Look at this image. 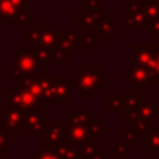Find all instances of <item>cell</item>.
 Masks as SVG:
<instances>
[{
  "instance_id": "obj_26",
  "label": "cell",
  "mask_w": 159,
  "mask_h": 159,
  "mask_svg": "<svg viewBox=\"0 0 159 159\" xmlns=\"http://www.w3.org/2000/svg\"><path fill=\"white\" fill-rule=\"evenodd\" d=\"M144 12L148 21L159 19V0H147L144 2Z\"/></svg>"
},
{
  "instance_id": "obj_3",
  "label": "cell",
  "mask_w": 159,
  "mask_h": 159,
  "mask_svg": "<svg viewBox=\"0 0 159 159\" xmlns=\"http://www.w3.org/2000/svg\"><path fill=\"white\" fill-rule=\"evenodd\" d=\"M4 107H12L21 112L39 111L37 99L30 92L19 89L4 91Z\"/></svg>"
},
{
  "instance_id": "obj_1",
  "label": "cell",
  "mask_w": 159,
  "mask_h": 159,
  "mask_svg": "<svg viewBox=\"0 0 159 159\" xmlns=\"http://www.w3.org/2000/svg\"><path fill=\"white\" fill-rule=\"evenodd\" d=\"M157 104V101H142L134 111L125 116V119H128L129 124L134 125V129H137L140 135H147L152 129V124L158 122Z\"/></svg>"
},
{
  "instance_id": "obj_34",
  "label": "cell",
  "mask_w": 159,
  "mask_h": 159,
  "mask_svg": "<svg viewBox=\"0 0 159 159\" xmlns=\"http://www.w3.org/2000/svg\"><path fill=\"white\" fill-rule=\"evenodd\" d=\"M32 19H34V14H32V11L27 10V11H25V12H22V14L20 15L19 20L15 22V26L19 27V29H25V27H27L29 22L32 21Z\"/></svg>"
},
{
  "instance_id": "obj_19",
  "label": "cell",
  "mask_w": 159,
  "mask_h": 159,
  "mask_svg": "<svg viewBox=\"0 0 159 159\" xmlns=\"http://www.w3.org/2000/svg\"><path fill=\"white\" fill-rule=\"evenodd\" d=\"M56 153L58 154V157L61 159H81V158H84V153H83L82 147L71 145L68 143H65L61 147H58L56 149Z\"/></svg>"
},
{
  "instance_id": "obj_7",
  "label": "cell",
  "mask_w": 159,
  "mask_h": 159,
  "mask_svg": "<svg viewBox=\"0 0 159 159\" xmlns=\"http://www.w3.org/2000/svg\"><path fill=\"white\" fill-rule=\"evenodd\" d=\"M40 45L43 46L45 48H47V50L51 52L53 61H60V62L66 61L67 57L58 52L60 34H58L56 30H53V29H48V27H45V29L41 27Z\"/></svg>"
},
{
  "instance_id": "obj_32",
  "label": "cell",
  "mask_w": 159,
  "mask_h": 159,
  "mask_svg": "<svg viewBox=\"0 0 159 159\" xmlns=\"http://www.w3.org/2000/svg\"><path fill=\"white\" fill-rule=\"evenodd\" d=\"M84 153V158H91L92 155H94L96 153L101 152V147L94 142V140H87L83 145H81Z\"/></svg>"
},
{
  "instance_id": "obj_43",
  "label": "cell",
  "mask_w": 159,
  "mask_h": 159,
  "mask_svg": "<svg viewBox=\"0 0 159 159\" xmlns=\"http://www.w3.org/2000/svg\"><path fill=\"white\" fill-rule=\"evenodd\" d=\"M0 159H10L9 157H5V154H0Z\"/></svg>"
},
{
  "instance_id": "obj_46",
  "label": "cell",
  "mask_w": 159,
  "mask_h": 159,
  "mask_svg": "<svg viewBox=\"0 0 159 159\" xmlns=\"http://www.w3.org/2000/svg\"><path fill=\"white\" fill-rule=\"evenodd\" d=\"M107 159H113V158H109V157H108V158H107Z\"/></svg>"
},
{
  "instance_id": "obj_13",
  "label": "cell",
  "mask_w": 159,
  "mask_h": 159,
  "mask_svg": "<svg viewBox=\"0 0 159 159\" xmlns=\"http://www.w3.org/2000/svg\"><path fill=\"white\" fill-rule=\"evenodd\" d=\"M150 81V75L149 71L139 67V66H132L129 70V76H128V83L134 86L135 89H145L147 84H149Z\"/></svg>"
},
{
  "instance_id": "obj_2",
  "label": "cell",
  "mask_w": 159,
  "mask_h": 159,
  "mask_svg": "<svg viewBox=\"0 0 159 159\" xmlns=\"http://www.w3.org/2000/svg\"><path fill=\"white\" fill-rule=\"evenodd\" d=\"M106 73H103L99 67H78L75 83L84 96H93L98 89H101L102 84H106Z\"/></svg>"
},
{
  "instance_id": "obj_18",
  "label": "cell",
  "mask_w": 159,
  "mask_h": 159,
  "mask_svg": "<svg viewBox=\"0 0 159 159\" xmlns=\"http://www.w3.org/2000/svg\"><path fill=\"white\" fill-rule=\"evenodd\" d=\"M22 12H20L10 0H0V17L6 22H16Z\"/></svg>"
},
{
  "instance_id": "obj_44",
  "label": "cell",
  "mask_w": 159,
  "mask_h": 159,
  "mask_svg": "<svg viewBox=\"0 0 159 159\" xmlns=\"http://www.w3.org/2000/svg\"><path fill=\"white\" fill-rule=\"evenodd\" d=\"M152 159H159V157H153Z\"/></svg>"
},
{
  "instance_id": "obj_11",
  "label": "cell",
  "mask_w": 159,
  "mask_h": 159,
  "mask_svg": "<svg viewBox=\"0 0 159 159\" xmlns=\"http://www.w3.org/2000/svg\"><path fill=\"white\" fill-rule=\"evenodd\" d=\"M22 117L24 112L12 107H4V128L10 135L20 130Z\"/></svg>"
},
{
  "instance_id": "obj_45",
  "label": "cell",
  "mask_w": 159,
  "mask_h": 159,
  "mask_svg": "<svg viewBox=\"0 0 159 159\" xmlns=\"http://www.w3.org/2000/svg\"><path fill=\"white\" fill-rule=\"evenodd\" d=\"M157 94L159 96V87H158V91H157Z\"/></svg>"
},
{
  "instance_id": "obj_6",
  "label": "cell",
  "mask_w": 159,
  "mask_h": 159,
  "mask_svg": "<svg viewBox=\"0 0 159 159\" xmlns=\"http://www.w3.org/2000/svg\"><path fill=\"white\" fill-rule=\"evenodd\" d=\"M47 76L45 73H36L32 76H25L15 80V89L19 91H27L30 92L37 101H41V92H42V81Z\"/></svg>"
},
{
  "instance_id": "obj_30",
  "label": "cell",
  "mask_w": 159,
  "mask_h": 159,
  "mask_svg": "<svg viewBox=\"0 0 159 159\" xmlns=\"http://www.w3.org/2000/svg\"><path fill=\"white\" fill-rule=\"evenodd\" d=\"M40 35H41V27L40 29H26V43L30 46H35L40 43Z\"/></svg>"
},
{
  "instance_id": "obj_40",
  "label": "cell",
  "mask_w": 159,
  "mask_h": 159,
  "mask_svg": "<svg viewBox=\"0 0 159 159\" xmlns=\"http://www.w3.org/2000/svg\"><path fill=\"white\" fill-rule=\"evenodd\" d=\"M14 6L20 11V12H25L27 11V1L26 0H10Z\"/></svg>"
},
{
  "instance_id": "obj_4",
  "label": "cell",
  "mask_w": 159,
  "mask_h": 159,
  "mask_svg": "<svg viewBox=\"0 0 159 159\" xmlns=\"http://www.w3.org/2000/svg\"><path fill=\"white\" fill-rule=\"evenodd\" d=\"M15 66L11 68L9 77L10 78H20L25 76H32L37 73V63L31 53V51L17 50L15 52Z\"/></svg>"
},
{
  "instance_id": "obj_41",
  "label": "cell",
  "mask_w": 159,
  "mask_h": 159,
  "mask_svg": "<svg viewBox=\"0 0 159 159\" xmlns=\"http://www.w3.org/2000/svg\"><path fill=\"white\" fill-rule=\"evenodd\" d=\"M107 158H108V157H107V153H106V152H102V150L91 157V159H107Z\"/></svg>"
},
{
  "instance_id": "obj_14",
  "label": "cell",
  "mask_w": 159,
  "mask_h": 159,
  "mask_svg": "<svg viewBox=\"0 0 159 159\" xmlns=\"http://www.w3.org/2000/svg\"><path fill=\"white\" fill-rule=\"evenodd\" d=\"M75 80L72 78H53V84L56 89L55 101L70 102L72 101V84Z\"/></svg>"
},
{
  "instance_id": "obj_28",
  "label": "cell",
  "mask_w": 159,
  "mask_h": 159,
  "mask_svg": "<svg viewBox=\"0 0 159 159\" xmlns=\"http://www.w3.org/2000/svg\"><path fill=\"white\" fill-rule=\"evenodd\" d=\"M140 102H142V101H140V96L135 94L133 89H129V92H128V94H127V106H125V111H124V113L122 114V117L125 118V116H127L129 112L134 111V109L139 106Z\"/></svg>"
},
{
  "instance_id": "obj_16",
  "label": "cell",
  "mask_w": 159,
  "mask_h": 159,
  "mask_svg": "<svg viewBox=\"0 0 159 159\" xmlns=\"http://www.w3.org/2000/svg\"><path fill=\"white\" fill-rule=\"evenodd\" d=\"M117 31H118V24L114 20H112L111 16H107L94 27V32L98 34L99 37L103 40L111 39L113 34H117Z\"/></svg>"
},
{
  "instance_id": "obj_29",
  "label": "cell",
  "mask_w": 159,
  "mask_h": 159,
  "mask_svg": "<svg viewBox=\"0 0 159 159\" xmlns=\"http://www.w3.org/2000/svg\"><path fill=\"white\" fill-rule=\"evenodd\" d=\"M122 134L124 137V143L128 145V147H132L134 145L139 139H140V133L137 130V129H123L122 130Z\"/></svg>"
},
{
  "instance_id": "obj_21",
  "label": "cell",
  "mask_w": 159,
  "mask_h": 159,
  "mask_svg": "<svg viewBox=\"0 0 159 159\" xmlns=\"http://www.w3.org/2000/svg\"><path fill=\"white\" fill-rule=\"evenodd\" d=\"M148 22L147 15L144 10L134 14H128L124 20H123V27L125 29H132V27H144L145 24Z\"/></svg>"
},
{
  "instance_id": "obj_42",
  "label": "cell",
  "mask_w": 159,
  "mask_h": 159,
  "mask_svg": "<svg viewBox=\"0 0 159 159\" xmlns=\"http://www.w3.org/2000/svg\"><path fill=\"white\" fill-rule=\"evenodd\" d=\"M4 83V68L0 66V84Z\"/></svg>"
},
{
  "instance_id": "obj_35",
  "label": "cell",
  "mask_w": 159,
  "mask_h": 159,
  "mask_svg": "<svg viewBox=\"0 0 159 159\" xmlns=\"http://www.w3.org/2000/svg\"><path fill=\"white\" fill-rule=\"evenodd\" d=\"M10 152V134L6 130H0V154Z\"/></svg>"
},
{
  "instance_id": "obj_24",
  "label": "cell",
  "mask_w": 159,
  "mask_h": 159,
  "mask_svg": "<svg viewBox=\"0 0 159 159\" xmlns=\"http://www.w3.org/2000/svg\"><path fill=\"white\" fill-rule=\"evenodd\" d=\"M145 152L159 153V129H150L145 135Z\"/></svg>"
},
{
  "instance_id": "obj_8",
  "label": "cell",
  "mask_w": 159,
  "mask_h": 159,
  "mask_svg": "<svg viewBox=\"0 0 159 159\" xmlns=\"http://www.w3.org/2000/svg\"><path fill=\"white\" fill-rule=\"evenodd\" d=\"M157 62L155 45H134V65L148 70L149 72L154 68Z\"/></svg>"
},
{
  "instance_id": "obj_10",
  "label": "cell",
  "mask_w": 159,
  "mask_h": 159,
  "mask_svg": "<svg viewBox=\"0 0 159 159\" xmlns=\"http://www.w3.org/2000/svg\"><path fill=\"white\" fill-rule=\"evenodd\" d=\"M107 12L104 10H80L77 12V29L88 30L91 27H96L102 20L107 17Z\"/></svg>"
},
{
  "instance_id": "obj_27",
  "label": "cell",
  "mask_w": 159,
  "mask_h": 159,
  "mask_svg": "<svg viewBox=\"0 0 159 159\" xmlns=\"http://www.w3.org/2000/svg\"><path fill=\"white\" fill-rule=\"evenodd\" d=\"M111 150L117 154V159H127L129 157L128 145L124 143V140H112L111 142Z\"/></svg>"
},
{
  "instance_id": "obj_20",
  "label": "cell",
  "mask_w": 159,
  "mask_h": 159,
  "mask_svg": "<svg viewBox=\"0 0 159 159\" xmlns=\"http://www.w3.org/2000/svg\"><path fill=\"white\" fill-rule=\"evenodd\" d=\"M55 97H56V89H55V84H53V78H51L50 75L47 73V76L42 81L41 101L43 102V106L48 107L50 103L52 101H55Z\"/></svg>"
},
{
  "instance_id": "obj_15",
  "label": "cell",
  "mask_w": 159,
  "mask_h": 159,
  "mask_svg": "<svg viewBox=\"0 0 159 159\" xmlns=\"http://www.w3.org/2000/svg\"><path fill=\"white\" fill-rule=\"evenodd\" d=\"M89 120V108L87 106H80L76 112L66 113V125H87Z\"/></svg>"
},
{
  "instance_id": "obj_39",
  "label": "cell",
  "mask_w": 159,
  "mask_h": 159,
  "mask_svg": "<svg viewBox=\"0 0 159 159\" xmlns=\"http://www.w3.org/2000/svg\"><path fill=\"white\" fill-rule=\"evenodd\" d=\"M83 10L94 11L99 9V0H83Z\"/></svg>"
},
{
  "instance_id": "obj_33",
  "label": "cell",
  "mask_w": 159,
  "mask_h": 159,
  "mask_svg": "<svg viewBox=\"0 0 159 159\" xmlns=\"http://www.w3.org/2000/svg\"><path fill=\"white\" fill-rule=\"evenodd\" d=\"M82 47L87 51H92L96 48V37L94 35H91L88 30L83 31V42H82Z\"/></svg>"
},
{
  "instance_id": "obj_5",
  "label": "cell",
  "mask_w": 159,
  "mask_h": 159,
  "mask_svg": "<svg viewBox=\"0 0 159 159\" xmlns=\"http://www.w3.org/2000/svg\"><path fill=\"white\" fill-rule=\"evenodd\" d=\"M40 135L43 137V149L56 152L58 147L66 143V124L45 123Z\"/></svg>"
},
{
  "instance_id": "obj_9",
  "label": "cell",
  "mask_w": 159,
  "mask_h": 159,
  "mask_svg": "<svg viewBox=\"0 0 159 159\" xmlns=\"http://www.w3.org/2000/svg\"><path fill=\"white\" fill-rule=\"evenodd\" d=\"M43 113L39 111H27L24 112L22 122L20 130H25L27 135H34V134H41V130L45 125L43 123Z\"/></svg>"
},
{
  "instance_id": "obj_31",
  "label": "cell",
  "mask_w": 159,
  "mask_h": 159,
  "mask_svg": "<svg viewBox=\"0 0 159 159\" xmlns=\"http://www.w3.org/2000/svg\"><path fill=\"white\" fill-rule=\"evenodd\" d=\"M144 31L145 34L150 35L152 39H159V19L148 21L144 26Z\"/></svg>"
},
{
  "instance_id": "obj_12",
  "label": "cell",
  "mask_w": 159,
  "mask_h": 159,
  "mask_svg": "<svg viewBox=\"0 0 159 159\" xmlns=\"http://www.w3.org/2000/svg\"><path fill=\"white\" fill-rule=\"evenodd\" d=\"M87 125H66V143L76 147L83 145L89 139Z\"/></svg>"
},
{
  "instance_id": "obj_38",
  "label": "cell",
  "mask_w": 159,
  "mask_h": 159,
  "mask_svg": "<svg viewBox=\"0 0 159 159\" xmlns=\"http://www.w3.org/2000/svg\"><path fill=\"white\" fill-rule=\"evenodd\" d=\"M149 75H150V81H149V83H158V84H159V57H157L155 66H154V68L149 72Z\"/></svg>"
},
{
  "instance_id": "obj_22",
  "label": "cell",
  "mask_w": 159,
  "mask_h": 159,
  "mask_svg": "<svg viewBox=\"0 0 159 159\" xmlns=\"http://www.w3.org/2000/svg\"><path fill=\"white\" fill-rule=\"evenodd\" d=\"M106 106L113 112V113H124L125 106H127V94L125 96H106Z\"/></svg>"
},
{
  "instance_id": "obj_23",
  "label": "cell",
  "mask_w": 159,
  "mask_h": 159,
  "mask_svg": "<svg viewBox=\"0 0 159 159\" xmlns=\"http://www.w3.org/2000/svg\"><path fill=\"white\" fill-rule=\"evenodd\" d=\"M63 36L75 47V50H78L80 46H82V42H83V32H80L78 29L67 27L66 31L63 32Z\"/></svg>"
},
{
  "instance_id": "obj_37",
  "label": "cell",
  "mask_w": 159,
  "mask_h": 159,
  "mask_svg": "<svg viewBox=\"0 0 159 159\" xmlns=\"http://www.w3.org/2000/svg\"><path fill=\"white\" fill-rule=\"evenodd\" d=\"M35 159H61V158L58 157V154L56 152L43 149V150H41V152L37 153V155L35 157Z\"/></svg>"
},
{
  "instance_id": "obj_25",
  "label": "cell",
  "mask_w": 159,
  "mask_h": 159,
  "mask_svg": "<svg viewBox=\"0 0 159 159\" xmlns=\"http://www.w3.org/2000/svg\"><path fill=\"white\" fill-rule=\"evenodd\" d=\"M87 128H88L91 135H106V133H107V125L104 123H102L101 118H98V117L89 118V120L87 123Z\"/></svg>"
},
{
  "instance_id": "obj_36",
  "label": "cell",
  "mask_w": 159,
  "mask_h": 159,
  "mask_svg": "<svg viewBox=\"0 0 159 159\" xmlns=\"http://www.w3.org/2000/svg\"><path fill=\"white\" fill-rule=\"evenodd\" d=\"M144 10V5L139 0H129L128 1V14H134Z\"/></svg>"
},
{
  "instance_id": "obj_17",
  "label": "cell",
  "mask_w": 159,
  "mask_h": 159,
  "mask_svg": "<svg viewBox=\"0 0 159 159\" xmlns=\"http://www.w3.org/2000/svg\"><path fill=\"white\" fill-rule=\"evenodd\" d=\"M31 53L34 55V57H35V60H36L37 67L47 68V67L50 66V63L53 62V58H52L51 52H50L47 48H45L43 46H41L40 43L32 46Z\"/></svg>"
}]
</instances>
